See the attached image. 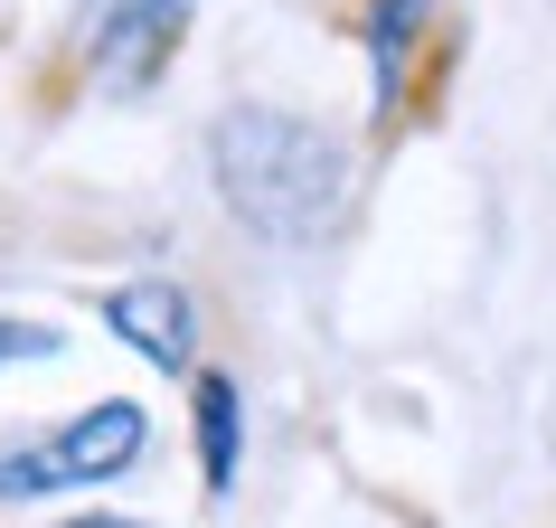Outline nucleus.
<instances>
[{"instance_id":"obj_7","label":"nucleus","mask_w":556,"mask_h":528,"mask_svg":"<svg viewBox=\"0 0 556 528\" xmlns=\"http://www.w3.org/2000/svg\"><path fill=\"white\" fill-rule=\"evenodd\" d=\"M20 359H58V330H38V322H0V368H20Z\"/></svg>"},{"instance_id":"obj_8","label":"nucleus","mask_w":556,"mask_h":528,"mask_svg":"<svg viewBox=\"0 0 556 528\" xmlns=\"http://www.w3.org/2000/svg\"><path fill=\"white\" fill-rule=\"evenodd\" d=\"M58 528H142V519H104V510H94V519H58Z\"/></svg>"},{"instance_id":"obj_1","label":"nucleus","mask_w":556,"mask_h":528,"mask_svg":"<svg viewBox=\"0 0 556 528\" xmlns=\"http://www.w3.org/2000/svg\"><path fill=\"white\" fill-rule=\"evenodd\" d=\"M207 171H217V199L274 246H312L350 208V142L274 104H236L207 133Z\"/></svg>"},{"instance_id":"obj_6","label":"nucleus","mask_w":556,"mask_h":528,"mask_svg":"<svg viewBox=\"0 0 556 528\" xmlns=\"http://www.w3.org/2000/svg\"><path fill=\"white\" fill-rule=\"evenodd\" d=\"M199 453H207V491L236 481V387L199 378Z\"/></svg>"},{"instance_id":"obj_3","label":"nucleus","mask_w":556,"mask_h":528,"mask_svg":"<svg viewBox=\"0 0 556 528\" xmlns=\"http://www.w3.org/2000/svg\"><path fill=\"white\" fill-rule=\"evenodd\" d=\"M189 10L199 0H104V20H94V86L104 95H142L151 76H161V58L179 48V29H189Z\"/></svg>"},{"instance_id":"obj_4","label":"nucleus","mask_w":556,"mask_h":528,"mask_svg":"<svg viewBox=\"0 0 556 528\" xmlns=\"http://www.w3.org/2000/svg\"><path fill=\"white\" fill-rule=\"evenodd\" d=\"M104 330L132 340L151 368H189V293L170 274H142V284H114L104 293Z\"/></svg>"},{"instance_id":"obj_2","label":"nucleus","mask_w":556,"mask_h":528,"mask_svg":"<svg viewBox=\"0 0 556 528\" xmlns=\"http://www.w3.org/2000/svg\"><path fill=\"white\" fill-rule=\"evenodd\" d=\"M142 406L132 397H104V406L66 415L48 435H10L0 443V500H38V491H94V481H114V472L142 463Z\"/></svg>"},{"instance_id":"obj_5","label":"nucleus","mask_w":556,"mask_h":528,"mask_svg":"<svg viewBox=\"0 0 556 528\" xmlns=\"http://www.w3.org/2000/svg\"><path fill=\"white\" fill-rule=\"evenodd\" d=\"M425 0H368V58H378V104H396V66H406Z\"/></svg>"}]
</instances>
